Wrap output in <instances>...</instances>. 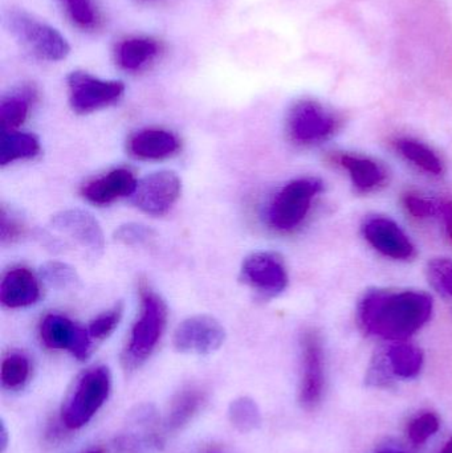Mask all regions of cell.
Here are the masks:
<instances>
[{
  "instance_id": "obj_1",
  "label": "cell",
  "mask_w": 452,
  "mask_h": 453,
  "mask_svg": "<svg viewBox=\"0 0 452 453\" xmlns=\"http://www.w3.org/2000/svg\"><path fill=\"white\" fill-rule=\"evenodd\" d=\"M432 296L413 289H371L357 306L361 329L372 337L400 342L418 333L432 319Z\"/></svg>"
},
{
  "instance_id": "obj_2",
  "label": "cell",
  "mask_w": 452,
  "mask_h": 453,
  "mask_svg": "<svg viewBox=\"0 0 452 453\" xmlns=\"http://www.w3.org/2000/svg\"><path fill=\"white\" fill-rule=\"evenodd\" d=\"M138 293L141 298L140 316L133 325L129 342L122 356V364L126 370L137 369L153 354L167 324L166 303L158 293L151 289L148 281L141 280Z\"/></svg>"
},
{
  "instance_id": "obj_3",
  "label": "cell",
  "mask_w": 452,
  "mask_h": 453,
  "mask_svg": "<svg viewBox=\"0 0 452 453\" xmlns=\"http://www.w3.org/2000/svg\"><path fill=\"white\" fill-rule=\"evenodd\" d=\"M324 191L320 178L303 177L287 183L271 202L268 225L281 234L296 231L307 219L313 202Z\"/></svg>"
},
{
  "instance_id": "obj_4",
  "label": "cell",
  "mask_w": 452,
  "mask_h": 453,
  "mask_svg": "<svg viewBox=\"0 0 452 453\" xmlns=\"http://www.w3.org/2000/svg\"><path fill=\"white\" fill-rule=\"evenodd\" d=\"M111 377L108 367L97 366L85 372L61 409V422L68 430H79L92 420L111 394Z\"/></svg>"
},
{
  "instance_id": "obj_5",
  "label": "cell",
  "mask_w": 452,
  "mask_h": 453,
  "mask_svg": "<svg viewBox=\"0 0 452 453\" xmlns=\"http://www.w3.org/2000/svg\"><path fill=\"white\" fill-rule=\"evenodd\" d=\"M341 125V117L318 101L300 100L289 111L287 133L295 145L310 148L331 140Z\"/></svg>"
},
{
  "instance_id": "obj_6",
  "label": "cell",
  "mask_w": 452,
  "mask_h": 453,
  "mask_svg": "<svg viewBox=\"0 0 452 453\" xmlns=\"http://www.w3.org/2000/svg\"><path fill=\"white\" fill-rule=\"evenodd\" d=\"M8 26L16 40L40 60L61 61L71 52L68 42L57 29L24 11L10 12Z\"/></svg>"
},
{
  "instance_id": "obj_7",
  "label": "cell",
  "mask_w": 452,
  "mask_h": 453,
  "mask_svg": "<svg viewBox=\"0 0 452 453\" xmlns=\"http://www.w3.org/2000/svg\"><path fill=\"white\" fill-rule=\"evenodd\" d=\"M302 377L299 402L303 409L315 411L326 393V354L323 340L315 329L305 330L300 340Z\"/></svg>"
},
{
  "instance_id": "obj_8",
  "label": "cell",
  "mask_w": 452,
  "mask_h": 453,
  "mask_svg": "<svg viewBox=\"0 0 452 453\" xmlns=\"http://www.w3.org/2000/svg\"><path fill=\"white\" fill-rule=\"evenodd\" d=\"M69 104L79 114L92 113L117 103L125 92L124 82L101 80L87 72H72L68 79Z\"/></svg>"
},
{
  "instance_id": "obj_9",
  "label": "cell",
  "mask_w": 452,
  "mask_h": 453,
  "mask_svg": "<svg viewBox=\"0 0 452 453\" xmlns=\"http://www.w3.org/2000/svg\"><path fill=\"white\" fill-rule=\"evenodd\" d=\"M241 279L264 297H275L288 287V271L283 257L268 250L252 253L243 261Z\"/></svg>"
},
{
  "instance_id": "obj_10",
  "label": "cell",
  "mask_w": 452,
  "mask_h": 453,
  "mask_svg": "<svg viewBox=\"0 0 452 453\" xmlns=\"http://www.w3.org/2000/svg\"><path fill=\"white\" fill-rule=\"evenodd\" d=\"M182 191L180 177L172 172H158L138 182L133 203L151 217H162L172 209Z\"/></svg>"
},
{
  "instance_id": "obj_11",
  "label": "cell",
  "mask_w": 452,
  "mask_h": 453,
  "mask_svg": "<svg viewBox=\"0 0 452 453\" xmlns=\"http://www.w3.org/2000/svg\"><path fill=\"white\" fill-rule=\"evenodd\" d=\"M366 242L385 257L397 261L413 260L416 245L400 225L382 215L366 218L361 226Z\"/></svg>"
},
{
  "instance_id": "obj_12",
  "label": "cell",
  "mask_w": 452,
  "mask_h": 453,
  "mask_svg": "<svg viewBox=\"0 0 452 453\" xmlns=\"http://www.w3.org/2000/svg\"><path fill=\"white\" fill-rule=\"evenodd\" d=\"M226 340V330L214 317L199 314L185 319L174 333V348L180 353H214Z\"/></svg>"
},
{
  "instance_id": "obj_13",
  "label": "cell",
  "mask_w": 452,
  "mask_h": 453,
  "mask_svg": "<svg viewBox=\"0 0 452 453\" xmlns=\"http://www.w3.org/2000/svg\"><path fill=\"white\" fill-rule=\"evenodd\" d=\"M40 338L47 348L68 350L74 358L85 361L92 351V337L88 329L74 325L60 314H48L40 324Z\"/></svg>"
},
{
  "instance_id": "obj_14",
  "label": "cell",
  "mask_w": 452,
  "mask_h": 453,
  "mask_svg": "<svg viewBox=\"0 0 452 453\" xmlns=\"http://www.w3.org/2000/svg\"><path fill=\"white\" fill-rule=\"evenodd\" d=\"M164 444L158 418L151 407H141L117 438L119 453H157Z\"/></svg>"
},
{
  "instance_id": "obj_15",
  "label": "cell",
  "mask_w": 452,
  "mask_h": 453,
  "mask_svg": "<svg viewBox=\"0 0 452 453\" xmlns=\"http://www.w3.org/2000/svg\"><path fill=\"white\" fill-rule=\"evenodd\" d=\"M329 161L348 173L350 182L357 193H376L389 183V172L387 166L372 157L337 151L336 154H332Z\"/></svg>"
},
{
  "instance_id": "obj_16",
  "label": "cell",
  "mask_w": 452,
  "mask_h": 453,
  "mask_svg": "<svg viewBox=\"0 0 452 453\" xmlns=\"http://www.w3.org/2000/svg\"><path fill=\"white\" fill-rule=\"evenodd\" d=\"M50 226L60 234L71 237L92 255H101L105 248L103 228L89 212L82 210H65L52 218Z\"/></svg>"
},
{
  "instance_id": "obj_17",
  "label": "cell",
  "mask_w": 452,
  "mask_h": 453,
  "mask_svg": "<svg viewBox=\"0 0 452 453\" xmlns=\"http://www.w3.org/2000/svg\"><path fill=\"white\" fill-rule=\"evenodd\" d=\"M137 185L134 174L129 169L119 167L88 182L82 188L81 196L90 203L105 206L117 199L132 196Z\"/></svg>"
},
{
  "instance_id": "obj_18",
  "label": "cell",
  "mask_w": 452,
  "mask_h": 453,
  "mask_svg": "<svg viewBox=\"0 0 452 453\" xmlns=\"http://www.w3.org/2000/svg\"><path fill=\"white\" fill-rule=\"evenodd\" d=\"M180 141L169 130L150 127L140 130L127 141V150L134 158L143 161H161L180 151Z\"/></svg>"
},
{
  "instance_id": "obj_19",
  "label": "cell",
  "mask_w": 452,
  "mask_h": 453,
  "mask_svg": "<svg viewBox=\"0 0 452 453\" xmlns=\"http://www.w3.org/2000/svg\"><path fill=\"white\" fill-rule=\"evenodd\" d=\"M39 298V281L29 269L13 268L3 277L0 301L5 308H27L37 303Z\"/></svg>"
},
{
  "instance_id": "obj_20",
  "label": "cell",
  "mask_w": 452,
  "mask_h": 453,
  "mask_svg": "<svg viewBox=\"0 0 452 453\" xmlns=\"http://www.w3.org/2000/svg\"><path fill=\"white\" fill-rule=\"evenodd\" d=\"M379 353L393 380H414L421 374L425 357L418 346L400 341L390 343Z\"/></svg>"
},
{
  "instance_id": "obj_21",
  "label": "cell",
  "mask_w": 452,
  "mask_h": 453,
  "mask_svg": "<svg viewBox=\"0 0 452 453\" xmlns=\"http://www.w3.org/2000/svg\"><path fill=\"white\" fill-rule=\"evenodd\" d=\"M393 145L405 161L426 174L440 177L445 173V164L440 154L427 143L413 137H398Z\"/></svg>"
},
{
  "instance_id": "obj_22",
  "label": "cell",
  "mask_w": 452,
  "mask_h": 453,
  "mask_svg": "<svg viewBox=\"0 0 452 453\" xmlns=\"http://www.w3.org/2000/svg\"><path fill=\"white\" fill-rule=\"evenodd\" d=\"M207 395L202 388H188L180 391L172 399L167 415L166 427L170 431H177L185 427L193 418L201 411L203 404L206 403Z\"/></svg>"
},
{
  "instance_id": "obj_23",
  "label": "cell",
  "mask_w": 452,
  "mask_h": 453,
  "mask_svg": "<svg viewBox=\"0 0 452 453\" xmlns=\"http://www.w3.org/2000/svg\"><path fill=\"white\" fill-rule=\"evenodd\" d=\"M36 98L34 88L23 87L3 98L0 104L2 132H15L28 119L31 105Z\"/></svg>"
},
{
  "instance_id": "obj_24",
  "label": "cell",
  "mask_w": 452,
  "mask_h": 453,
  "mask_svg": "<svg viewBox=\"0 0 452 453\" xmlns=\"http://www.w3.org/2000/svg\"><path fill=\"white\" fill-rule=\"evenodd\" d=\"M39 140L34 134L20 132H2L0 137V165L7 166L20 159L34 158L39 154Z\"/></svg>"
},
{
  "instance_id": "obj_25",
  "label": "cell",
  "mask_w": 452,
  "mask_h": 453,
  "mask_svg": "<svg viewBox=\"0 0 452 453\" xmlns=\"http://www.w3.org/2000/svg\"><path fill=\"white\" fill-rule=\"evenodd\" d=\"M158 53V44L148 37L125 40L117 50V63L126 71H137Z\"/></svg>"
},
{
  "instance_id": "obj_26",
  "label": "cell",
  "mask_w": 452,
  "mask_h": 453,
  "mask_svg": "<svg viewBox=\"0 0 452 453\" xmlns=\"http://www.w3.org/2000/svg\"><path fill=\"white\" fill-rule=\"evenodd\" d=\"M31 377V362L23 353H11L2 362L0 380L7 390H19Z\"/></svg>"
},
{
  "instance_id": "obj_27",
  "label": "cell",
  "mask_w": 452,
  "mask_h": 453,
  "mask_svg": "<svg viewBox=\"0 0 452 453\" xmlns=\"http://www.w3.org/2000/svg\"><path fill=\"white\" fill-rule=\"evenodd\" d=\"M228 418L239 433L249 434L257 430L262 423L259 407L252 399L243 396L235 399L228 409Z\"/></svg>"
},
{
  "instance_id": "obj_28",
  "label": "cell",
  "mask_w": 452,
  "mask_h": 453,
  "mask_svg": "<svg viewBox=\"0 0 452 453\" xmlns=\"http://www.w3.org/2000/svg\"><path fill=\"white\" fill-rule=\"evenodd\" d=\"M440 427L441 420L435 412H422L409 423L408 436L411 443L422 446L438 433Z\"/></svg>"
},
{
  "instance_id": "obj_29",
  "label": "cell",
  "mask_w": 452,
  "mask_h": 453,
  "mask_svg": "<svg viewBox=\"0 0 452 453\" xmlns=\"http://www.w3.org/2000/svg\"><path fill=\"white\" fill-rule=\"evenodd\" d=\"M427 279L432 287L443 297L452 300V260L440 257L427 265Z\"/></svg>"
},
{
  "instance_id": "obj_30",
  "label": "cell",
  "mask_w": 452,
  "mask_h": 453,
  "mask_svg": "<svg viewBox=\"0 0 452 453\" xmlns=\"http://www.w3.org/2000/svg\"><path fill=\"white\" fill-rule=\"evenodd\" d=\"M42 277L58 289H66V288L74 287L79 282V276L76 271L68 264L61 261H48L42 266Z\"/></svg>"
},
{
  "instance_id": "obj_31",
  "label": "cell",
  "mask_w": 452,
  "mask_h": 453,
  "mask_svg": "<svg viewBox=\"0 0 452 453\" xmlns=\"http://www.w3.org/2000/svg\"><path fill=\"white\" fill-rule=\"evenodd\" d=\"M122 313H124V305L119 303L114 305L111 311L96 317L90 322L89 326H88V332H89L92 340H106L116 330V327L119 326V321L122 319Z\"/></svg>"
},
{
  "instance_id": "obj_32",
  "label": "cell",
  "mask_w": 452,
  "mask_h": 453,
  "mask_svg": "<svg viewBox=\"0 0 452 453\" xmlns=\"http://www.w3.org/2000/svg\"><path fill=\"white\" fill-rule=\"evenodd\" d=\"M402 206L417 220H426L440 215V202L422 196L421 194H403Z\"/></svg>"
},
{
  "instance_id": "obj_33",
  "label": "cell",
  "mask_w": 452,
  "mask_h": 453,
  "mask_svg": "<svg viewBox=\"0 0 452 453\" xmlns=\"http://www.w3.org/2000/svg\"><path fill=\"white\" fill-rule=\"evenodd\" d=\"M73 23L81 28H92L97 23V13L92 0H61Z\"/></svg>"
},
{
  "instance_id": "obj_34",
  "label": "cell",
  "mask_w": 452,
  "mask_h": 453,
  "mask_svg": "<svg viewBox=\"0 0 452 453\" xmlns=\"http://www.w3.org/2000/svg\"><path fill=\"white\" fill-rule=\"evenodd\" d=\"M153 229L142 225H125L114 232V239L125 245H142L154 239Z\"/></svg>"
},
{
  "instance_id": "obj_35",
  "label": "cell",
  "mask_w": 452,
  "mask_h": 453,
  "mask_svg": "<svg viewBox=\"0 0 452 453\" xmlns=\"http://www.w3.org/2000/svg\"><path fill=\"white\" fill-rule=\"evenodd\" d=\"M24 234H26V226L23 223L11 217L5 211L4 207H2V212H0V240H2L3 244L16 242V240L23 237Z\"/></svg>"
},
{
  "instance_id": "obj_36",
  "label": "cell",
  "mask_w": 452,
  "mask_h": 453,
  "mask_svg": "<svg viewBox=\"0 0 452 453\" xmlns=\"http://www.w3.org/2000/svg\"><path fill=\"white\" fill-rule=\"evenodd\" d=\"M440 215L442 218L443 225H445L446 234L452 242V201L446 199V201L440 202Z\"/></svg>"
},
{
  "instance_id": "obj_37",
  "label": "cell",
  "mask_w": 452,
  "mask_h": 453,
  "mask_svg": "<svg viewBox=\"0 0 452 453\" xmlns=\"http://www.w3.org/2000/svg\"><path fill=\"white\" fill-rule=\"evenodd\" d=\"M0 446H2V452H4L8 446V434L4 423H2V431H0Z\"/></svg>"
},
{
  "instance_id": "obj_38",
  "label": "cell",
  "mask_w": 452,
  "mask_h": 453,
  "mask_svg": "<svg viewBox=\"0 0 452 453\" xmlns=\"http://www.w3.org/2000/svg\"><path fill=\"white\" fill-rule=\"evenodd\" d=\"M376 453H408L403 449H397V447H385V449H379Z\"/></svg>"
},
{
  "instance_id": "obj_39",
  "label": "cell",
  "mask_w": 452,
  "mask_h": 453,
  "mask_svg": "<svg viewBox=\"0 0 452 453\" xmlns=\"http://www.w3.org/2000/svg\"><path fill=\"white\" fill-rule=\"evenodd\" d=\"M438 453H452V436L450 441H448V443L445 444V447Z\"/></svg>"
},
{
  "instance_id": "obj_40",
  "label": "cell",
  "mask_w": 452,
  "mask_h": 453,
  "mask_svg": "<svg viewBox=\"0 0 452 453\" xmlns=\"http://www.w3.org/2000/svg\"><path fill=\"white\" fill-rule=\"evenodd\" d=\"M88 453H101V452H98V451H93V452H88Z\"/></svg>"
}]
</instances>
